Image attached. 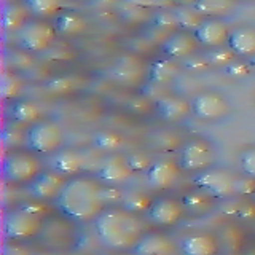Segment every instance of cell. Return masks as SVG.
I'll use <instances>...</instances> for the list:
<instances>
[{
  "label": "cell",
  "mask_w": 255,
  "mask_h": 255,
  "mask_svg": "<svg viewBox=\"0 0 255 255\" xmlns=\"http://www.w3.org/2000/svg\"><path fill=\"white\" fill-rule=\"evenodd\" d=\"M179 6H193L196 0H174Z\"/></svg>",
  "instance_id": "cell-44"
},
{
  "label": "cell",
  "mask_w": 255,
  "mask_h": 255,
  "mask_svg": "<svg viewBox=\"0 0 255 255\" xmlns=\"http://www.w3.org/2000/svg\"><path fill=\"white\" fill-rule=\"evenodd\" d=\"M43 214L34 207H18L6 214L3 222L5 236L8 241L24 243L40 235L43 228Z\"/></svg>",
  "instance_id": "cell-4"
},
{
  "label": "cell",
  "mask_w": 255,
  "mask_h": 255,
  "mask_svg": "<svg viewBox=\"0 0 255 255\" xmlns=\"http://www.w3.org/2000/svg\"><path fill=\"white\" fill-rule=\"evenodd\" d=\"M85 167V155L74 147L58 150L48 159V169L56 171L66 177H75Z\"/></svg>",
  "instance_id": "cell-18"
},
{
  "label": "cell",
  "mask_w": 255,
  "mask_h": 255,
  "mask_svg": "<svg viewBox=\"0 0 255 255\" xmlns=\"http://www.w3.org/2000/svg\"><path fill=\"white\" fill-rule=\"evenodd\" d=\"M175 14V21H177V26L182 27V30H190L193 32L199 22L204 19V16L196 11L193 6H179V10L174 13Z\"/></svg>",
  "instance_id": "cell-31"
},
{
  "label": "cell",
  "mask_w": 255,
  "mask_h": 255,
  "mask_svg": "<svg viewBox=\"0 0 255 255\" xmlns=\"http://www.w3.org/2000/svg\"><path fill=\"white\" fill-rule=\"evenodd\" d=\"M94 147L98 148L99 151L106 155L110 153H118L120 147H122V137L115 132H99L98 135L94 137Z\"/></svg>",
  "instance_id": "cell-32"
},
{
  "label": "cell",
  "mask_w": 255,
  "mask_h": 255,
  "mask_svg": "<svg viewBox=\"0 0 255 255\" xmlns=\"http://www.w3.org/2000/svg\"><path fill=\"white\" fill-rule=\"evenodd\" d=\"M115 255H134L132 252H120V254H115Z\"/></svg>",
  "instance_id": "cell-45"
},
{
  "label": "cell",
  "mask_w": 255,
  "mask_h": 255,
  "mask_svg": "<svg viewBox=\"0 0 255 255\" xmlns=\"http://www.w3.org/2000/svg\"><path fill=\"white\" fill-rule=\"evenodd\" d=\"M191 114L204 122H217L230 114V104L217 91H201L190 101Z\"/></svg>",
  "instance_id": "cell-10"
},
{
  "label": "cell",
  "mask_w": 255,
  "mask_h": 255,
  "mask_svg": "<svg viewBox=\"0 0 255 255\" xmlns=\"http://www.w3.org/2000/svg\"><path fill=\"white\" fill-rule=\"evenodd\" d=\"M198 40L195 38L193 32L190 30H175L169 34L161 43V53L164 58L172 61H183L193 56L198 50Z\"/></svg>",
  "instance_id": "cell-15"
},
{
  "label": "cell",
  "mask_w": 255,
  "mask_h": 255,
  "mask_svg": "<svg viewBox=\"0 0 255 255\" xmlns=\"http://www.w3.org/2000/svg\"><path fill=\"white\" fill-rule=\"evenodd\" d=\"M104 201H106L107 207H110L112 204H122L123 191L120 188H117V187L106 185V187H104Z\"/></svg>",
  "instance_id": "cell-39"
},
{
  "label": "cell",
  "mask_w": 255,
  "mask_h": 255,
  "mask_svg": "<svg viewBox=\"0 0 255 255\" xmlns=\"http://www.w3.org/2000/svg\"><path fill=\"white\" fill-rule=\"evenodd\" d=\"M53 203L59 214L72 222L94 220L107 207L104 201V183L88 175L69 177Z\"/></svg>",
  "instance_id": "cell-2"
},
{
  "label": "cell",
  "mask_w": 255,
  "mask_h": 255,
  "mask_svg": "<svg viewBox=\"0 0 255 255\" xmlns=\"http://www.w3.org/2000/svg\"><path fill=\"white\" fill-rule=\"evenodd\" d=\"M6 117L14 128H24V129H26L30 125L38 122L40 109L30 101L14 99L11 102H8Z\"/></svg>",
  "instance_id": "cell-22"
},
{
  "label": "cell",
  "mask_w": 255,
  "mask_h": 255,
  "mask_svg": "<svg viewBox=\"0 0 255 255\" xmlns=\"http://www.w3.org/2000/svg\"><path fill=\"white\" fill-rule=\"evenodd\" d=\"M255 193V179L249 175H238L236 179V195L252 196Z\"/></svg>",
  "instance_id": "cell-38"
},
{
  "label": "cell",
  "mask_w": 255,
  "mask_h": 255,
  "mask_svg": "<svg viewBox=\"0 0 255 255\" xmlns=\"http://www.w3.org/2000/svg\"><path fill=\"white\" fill-rule=\"evenodd\" d=\"M21 3L38 19L50 18L62 11V0H21Z\"/></svg>",
  "instance_id": "cell-29"
},
{
  "label": "cell",
  "mask_w": 255,
  "mask_h": 255,
  "mask_svg": "<svg viewBox=\"0 0 255 255\" xmlns=\"http://www.w3.org/2000/svg\"><path fill=\"white\" fill-rule=\"evenodd\" d=\"M179 74V66L172 59H156L148 67V78L155 83H167L174 80Z\"/></svg>",
  "instance_id": "cell-28"
},
{
  "label": "cell",
  "mask_w": 255,
  "mask_h": 255,
  "mask_svg": "<svg viewBox=\"0 0 255 255\" xmlns=\"http://www.w3.org/2000/svg\"><path fill=\"white\" fill-rule=\"evenodd\" d=\"M64 137L66 135L59 123H56L54 120H38L37 123L24 129L22 145L35 155L51 156L62 148Z\"/></svg>",
  "instance_id": "cell-3"
},
{
  "label": "cell",
  "mask_w": 255,
  "mask_h": 255,
  "mask_svg": "<svg viewBox=\"0 0 255 255\" xmlns=\"http://www.w3.org/2000/svg\"><path fill=\"white\" fill-rule=\"evenodd\" d=\"M131 252L134 255H175L179 252V244L169 235L150 231L140 238Z\"/></svg>",
  "instance_id": "cell-17"
},
{
  "label": "cell",
  "mask_w": 255,
  "mask_h": 255,
  "mask_svg": "<svg viewBox=\"0 0 255 255\" xmlns=\"http://www.w3.org/2000/svg\"><path fill=\"white\" fill-rule=\"evenodd\" d=\"M238 175L220 166H211L207 169L193 174L190 183L193 188L203 190L214 199H228L236 195Z\"/></svg>",
  "instance_id": "cell-5"
},
{
  "label": "cell",
  "mask_w": 255,
  "mask_h": 255,
  "mask_svg": "<svg viewBox=\"0 0 255 255\" xmlns=\"http://www.w3.org/2000/svg\"><path fill=\"white\" fill-rule=\"evenodd\" d=\"M128 164H129L131 171L135 172H143L145 174L147 169L150 167V164L153 163V158H151L145 151H132V153L126 155Z\"/></svg>",
  "instance_id": "cell-33"
},
{
  "label": "cell",
  "mask_w": 255,
  "mask_h": 255,
  "mask_svg": "<svg viewBox=\"0 0 255 255\" xmlns=\"http://www.w3.org/2000/svg\"><path fill=\"white\" fill-rule=\"evenodd\" d=\"M134 175L126 156L120 153H110L102 158V161L96 171V179L104 185L117 187L128 182Z\"/></svg>",
  "instance_id": "cell-12"
},
{
  "label": "cell",
  "mask_w": 255,
  "mask_h": 255,
  "mask_svg": "<svg viewBox=\"0 0 255 255\" xmlns=\"http://www.w3.org/2000/svg\"><path fill=\"white\" fill-rule=\"evenodd\" d=\"M153 196L150 195V191L140 190V188H128L123 191V201L122 207L131 211L134 214H145L150 204L153 203Z\"/></svg>",
  "instance_id": "cell-25"
},
{
  "label": "cell",
  "mask_w": 255,
  "mask_h": 255,
  "mask_svg": "<svg viewBox=\"0 0 255 255\" xmlns=\"http://www.w3.org/2000/svg\"><path fill=\"white\" fill-rule=\"evenodd\" d=\"M2 255H34V254H32V251L26 244L18 243V241H10L3 246Z\"/></svg>",
  "instance_id": "cell-40"
},
{
  "label": "cell",
  "mask_w": 255,
  "mask_h": 255,
  "mask_svg": "<svg viewBox=\"0 0 255 255\" xmlns=\"http://www.w3.org/2000/svg\"><path fill=\"white\" fill-rule=\"evenodd\" d=\"M42 161L29 150H13L3 158L2 174L10 183H29L42 172Z\"/></svg>",
  "instance_id": "cell-7"
},
{
  "label": "cell",
  "mask_w": 255,
  "mask_h": 255,
  "mask_svg": "<svg viewBox=\"0 0 255 255\" xmlns=\"http://www.w3.org/2000/svg\"><path fill=\"white\" fill-rule=\"evenodd\" d=\"M16 45L24 53H43L50 50L54 43L56 29L51 22H46L43 19L32 18L14 34Z\"/></svg>",
  "instance_id": "cell-6"
},
{
  "label": "cell",
  "mask_w": 255,
  "mask_h": 255,
  "mask_svg": "<svg viewBox=\"0 0 255 255\" xmlns=\"http://www.w3.org/2000/svg\"><path fill=\"white\" fill-rule=\"evenodd\" d=\"M142 74V66L134 58H123L112 67V77L125 85L135 82Z\"/></svg>",
  "instance_id": "cell-26"
},
{
  "label": "cell",
  "mask_w": 255,
  "mask_h": 255,
  "mask_svg": "<svg viewBox=\"0 0 255 255\" xmlns=\"http://www.w3.org/2000/svg\"><path fill=\"white\" fill-rule=\"evenodd\" d=\"M30 13L27 11V8L22 3H11L5 8L3 13V27L6 32H11V34H16L24 24L29 21Z\"/></svg>",
  "instance_id": "cell-30"
},
{
  "label": "cell",
  "mask_w": 255,
  "mask_h": 255,
  "mask_svg": "<svg viewBox=\"0 0 255 255\" xmlns=\"http://www.w3.org/2000/svg\"><path fill=\"white\" fill-rule=\"evenodd\" d=\"M180 201L185 207L187 215H191V217H204V215L211 214L214 209V201L215 199L212 196H209L207 193H204L203 190L193 188L190 190L188 193H185Z\"/></svg>",
  "instance_id": "cell-24"
},
{
  "label": "cell",
  "mask_w": 255,
  "mask_h": 255,
  "mask_svg": "<svg viewBox=\"0 0 255 255\" xmlns=\"http://www.w3.org/2000/svg\"><path fill=\"white\" fill-rule=\"evenodd\" d=\"M219 239L211 233H191L179 241L182 255H219Z\"/></svg>",
  "instance_id": "cell-19"
},
{
  "label": "cell",
  "mask_w": 255,
  "mask_h": 255,
  "mask_svg": "<svg viewBox=\"0 0 255 255\" xmlns=\"http://www.w3.org/2000/svg\"><path fill=\"white\" fill-rule=\"evenodd\" d=\"M93 228L98 241L106 249L117 252H131L147 233V223L140 215L122 206L106 207L93 220Z\"/></svg>",
  "instance_id": "cell-1"
},
{
  "label": "cell",
  "mask_w": 255,
  "mask_h": 255,
  "mask_svg": "<svg viewBox=\"0 0 255 255\" xmlns=\"http://www.w3.org/2000/svg\"><path fill=\"white\" fill-rule=\"evenodd\" d=\"M247 70L249 69L246 66H241V64H230V66H227V72L233 77H243L247 74Z\"/></svg>",
  "instance_id": "cell-43"
},
{
  "label": "cell",
  "mask_w": 255,
  "mask_h": 255,
  "mask_svg": "<svg viewBox=\"0 0 255 255\" xmlns=\"http://www.w3.org/2000/svg\"><path fill=\"white\" fill-rule=\"evenodd\" d=\"M230 32L228 24L220 18H204L193 30V35L201 46L214 50L228 43Z\"/></svg>",
  "instance_id": "cell-16"
},
{
  "label": "cell",
  "mask_w": 255,
  "mask_h": 255,
  "mask_svg": "<svg viewBox=\"0 0 255 255\" xmlns=\"http://www.w3.org/2000/svg\"><path fill=\"white\" fill-rule=\"evenodd\" d=\"M239 167L244 175L255 179V147L246 148L239 156Z\"/></svg>",
  "instance_id": "cell-36"
},
{
  "label": "cell",
  "mask_w": 255,
  "mask_h": 255,
  "mask_svg": "<svg viewBox=\"0 0 255 255\" xmlns=\"http://www.w3.org/2000/svg\"><path fill=\"white\" fill-rule=\"evenodd\" d=\"M155 24L158 27H169V26H177V21H175V14L174 13L163 11V13L156 14Z\"/></svg>",
  "instance_id": "cell-42"
},
{
  "label": "cell",
  "mask_w": 255,
  "mask_h": 255,
  "mask_svg": "<svg viewBox=\"0 0 255 255\" xmlns=\"http://www.w3.org/2000/svg\"><path fill=\"white\" fill-rule=\"evenodd\" d=\"M236 215L241 219H255V201L254 199L239 204L236 207Z\"/></svg>",
  "instance_id": "cell-41"
},
{
  "label": "cell",
  "mask_w": 255,
  "mask_h": 255,
  "mask_svg": "<svg viewBox=\"0 0 255 255\" xmlns=\"http://www.w3.org/2000/svg\"><path fill=\"white\" fill-rule=\"evenodd\" d=\"M209 66L211 64H209V61H207L206 56H196V54L190 56V58H187V59H183V64H182V67L187 69L188 72H191V74H193V72L206 70Z\"/></svg>",
  "instance_id": "cell-37"
},
{
  "label": "cell",
  "mask_w": 255,
  "mask_h": 255,
  "mask_svg": "<svg viewBox=\"0 0 255 255\" xmlns=\"http://www.w3.org/2000/svg\"><path fill=\"white\" fill-rule=\"evenodd\" d=\"M238 0H196L193 8L204 18H220L235 10Z\"/></svg>",
  "instance_id": "cell-27"
},
{
  "label": "cell",
  "mask_w": 255,
  "mask_h": 255,
  "mask_svg": "<svg viewBox=\"0 0 255 255\" xmlns=\"http://www.w3.org/2000/svg\"><path fill=\"white\" fill-rule=\"evenodd\" d=\"M21 91V83L16 75L11 74H5L3 75V82H2V94H3V99L6 101H14L18 98V94Z\"/></svg>",
  "instance_id": "cell-34"
},
{
  "label": "cell",
  "mask_w": 255,
  "mask_h": 255,
  "mask_svg": "<svg viewBox=\"0 0 255 255\" xmlns=\"http://www.w3.org/2000/svg\"><path fill=\"white\" fill-rule=\"evenodd\" d=\"M180 175V167L172 159H153L145 172V183L150 191L169 190Z\"/></svg>",
  "instance_id": "cell-14"
},
{
  "label": "cell",
  "mask_w": 255,
  "mask_h": 255,
  "mask_svg": "<svg viewBox=\"0 0 255 255\" xmlns=\"http://www.w3.org/2000/svg\"><path fill=\"white\" fill-rule=\"evenodd\" d=\"M155 110L159 118L169 123L180 122V120L191 115L190 101L180 98V96H164V98L158 99L155 104Z\"/></svg>",
  "instance_id": "cell-20"
},
{
  "label": "cell",
  "mask_w": 255,
  "mask_h": 255,
  "mask_svg": "<svg viewBox=\"0 0 255 255\" xmlns=\"http://www.w3.org/2000/svg\"><path fill=\"white\" fill-rule=\"evenodd\" d=\"M223 255H236V254H223Z\"/></svg>",
  "instance_id": "cell-47"
},
{
  "label": "cell",
  "mask_w": 255,
  "mask_h": 255,
  "mask_svg": "<svg viewBox=\"0 0 255 255\" xmlns=\"http://www.w3.org/2000/svg\"><path fill=\"white\" fill-rule=\"evenodd\" d=\"M251 199H254V201H255V193H254V195L251 196Z\"/></svg>",
  "instance_id": "cell-46"
},
{
  "label": "cell",
  "mask_w": 255,
  "mask_h": 255,
  "mask_svg": "<svg viewBox=\"0 0 255 255\" xmlns=\"http://www.w3.org/2000/svg\"><path fill=\"white\" fill-rule=\"evenodd\" d=\"M175 163L183 172L198 174L215 163V150L206 139H190L177 150Z\"/></svg>",
  "instance_id": "cell-8"
},
{
  "label": "cell",
  "mask_w": 255,
  "mask_h": 255,
  "mask_svg": "<svg viewBox=\"0 0 255 255\" xmlns=\"http://www.w3.org/2000/svg\"><path fill=\"white\" fill-rule=\"evenodd\" d=\"M145 220L153 227H172L179 223L187 215L185 207H183L180 198L174 196H158L153 199L147 209Z\"/></svg>",
  "instance_id": "cell-9"
},
{
  "label": "cell",
  "mask_w": 255,
  "mask_h": 255,
  "mask_svg": "<svg viewBox=\"0 0 255 255\" xmlns=\"http://www.w3.org/2000/svg\"><path fill=\"white\" fill-rule=\"evenodd\" d=\"M53 26L58 37L72 38L80 35L86 29V19L74 10H62L59 14L54 16Z\"/></svg>",
  "instance_id": "cell-23"
},
{
  "label": "cell",
  "mask_w": 255,
  "mask_h": 255,
  "mask_svg": "<svg viewBox=\"0 0 255 255\" xmlns=\"http://www.w3.org/2000/svg\"><path fill=\"white\" fill-rule=\"evenodd\" d=\"M66 182V175L51 169H43L34 180L26 183V190L37 201H54Z\"/></svg>",
  "instance_id": "cell-13"
},
{
  "label": "cell",
  "mask_w": 255,
  "mask_h": 255,
  "mask_svg": "<svg viewBox=\"0 0 255 255\" xmlns=\"http://www.w3.org/2000/svg\"><path fill=\"white\" fill-rule=\"evenodd\" d=\"M43 246L50 247V249L62 251L67 249L74 244L75 231L74 227L70 225L67 217H54V219H45L43 228L37 236Z\"/></svg>",
  "instance_id": "cell-11"
},
{
  "label": "cell",
  "mask_w": 255,
  "mask_h": 255,
  "mask_svg": "<svg viewBox=\"0 0 255 255\" xmlns=\"http://www.w3.org/2000/svg\"><path fill=\"white\" fill-rule=\"evenodd\" d=\"M233 56H236L233 51L230 50V48H227V50H223V48H214L212 51H209L206 54L207 61H209V64L212 66H230L231 59H233Z\"/></svg>",
  "instance_id": "cell-35"
},
{
  "label": "cell",
  "mask_w": 255,
  "mask_h": 255,
  "mask_svg": "<svg viewBox=\"0 0 255 255\" xmlns=\"http://www.w3.org/2000/svg\"><path fill=\"white\" fill-rule=\"evenodd\" d=\"M227 46L236 56L255 58V27L244 24V26L231 29Z\"/></svg>",
  "instance_id": "cell-21"
}]
</instances>
